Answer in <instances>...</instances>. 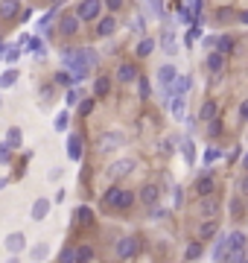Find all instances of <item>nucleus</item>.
<instances>
[{
	"instance_id": "nucleus-1",
	"label": "nucleus",
	"mask_w": 248,
	"mask_h": 263,
	"mask_svg": "<svg viewBox=\"0 0 248 263\" xmlns=\"http://www.w3.org/2000/svg\"><path fill=\"white\" fill-rule=\"evenodd\" d=\"M96 61H99L96 50L94 47H82V50H76V53H73V61L67 64V71L73 73V79H76V82H82L85 76L96 68Z\"/></svg>"
},
{
	"instance_id": "nucleus-2",
	"label": "nucleus",
	"mask_w": 248,
	"mask_h": 263,
	"mask_svg": "<svg viewBox=\"0 0 248 263\" xmlns=\"http://www.w3.org/2000/svg\"><path fill=\"white\" fill-rule=\"evenodd\" d=\"M99 12H102V0H82L76 6V18L79 21H96Z\"/></svg>"
},
{
	"instance_id": "nucleus-3",
	"label": "nucleus",
	"mask_w": 248,
	"mask_h": 263,
	"mask_svg": "<svg viewBox=\"0 0 248 263\" xmlns=\"http://www.w3.org/2000/svg\"><path fill=\"white\" fill-rule=\"evenodd\" d=\"M126 144V135L123 132H105L102 138H99V149L108 152V149H120V146Z\"/></svg>"
},
{
	"instance_id": "nucleus-4",
	"label": "nucleus",
	"mask_w": 248,
	"mask_h": 263,
	"mask_svg": "<svg viewBox=\"0 0 248 263\" xmlns=\"http://www.w3.org/2000/svg\"><path fill=\"white\" fill-rule=\"evenodd\" d=\"M134 170V161L131 158H120V161H114V164H108V179H123L126 173H131Z\"/></svg>"
},
{
	"instance_id": "nucleus-5",
	"label": "nucleus",
	"mask_w": 248,
	"mask_h": 263,
	"mask_svg": "<svg viewBox=\"0 0 248 263\" xmlns=\"http://www.w3.org/2000/svg\"><path fill=\"white\" fill-rule=\"evenodd\" d=\"M137 254V237H123L117 240V257L120 260H129Z\"/></svg>"
},
{
	"instance_id": "nucleus-6",
	"label": "nucleus",
	"mask_w": 248,
	"mask_h": 263,
	"mask_svg": "<svg viewBox=\"0 0 248 263\" xmlns=\"http://www.w3.org/2000/svg\"><path fill=\"white\" fill-rule=\"evenodd\" d=\"M161 50H164L166 56H175L178 53V41H175V29H161Z\"/></svg>"
},
{
	"instance_id": "nucleus-7",
	"label": "nucleus",
	"mask_w": 248,
	"mask_h": 263,
	"mask_svg": "<svg viewBox=\"0 0 248 263\" xmlns=\"http://www.w3.org/2000/svg\"><path fill=\"white\" fill-rule=\"evenodd\" d=\"M245 243H248V237L242 231H231V234H228V254H242Z\"/></svg>"
},
{
	"instance_id": "nucleus-8",
	"label": "nucleus",
	"mask_w": 248,
	"mask_h": 263,
	"mask_svg": "<svg viewBox=\"0 0 248 263\" xmlns=\"http://www.w3.org/2000/svg\"><path fill=\"white\" fill-rule=\"evenodd\" d=\"M79 18L76 15H61V21H59V29H61V36H76L79 32Z\"/></svg>"
},
{
	"instance_id": "nucleus-9",
	"label": "nucleus",
	"mask_w": 248,
	"mask_h": 263,
	"mask_svg": "<svg viewBox=\"0 0 248 263\" xmlns=\"http://www.w3.org/2000/svg\"><path fill=\"white\" fill-rule=\"evenodd\" d=\"M199 214L207 216V219H213V216L219 214V202H216L213 196H204V199H199Z\"/></svg>"
},
{
	"instance_id": "nucleus-10",
	"label": "nucleus",
	"mask_w": 248,
	"mask_h": 263,
	"mask_svg": "<svg viewBox=\"0 0 248 263\" xmlns=\"http://www.w3.org/2000/svg\"><path fill=\"white\" fill-rule=\"evenodd\" d=\"M169 111H172V117L181 123L184 120V111H187V100L181 94H172V100H169Z\"/></svg>"
},
{
	"instance_id": "nucleus-11",
	"label": "nucleus",
	"mask_w": 248,
	"mask_h": 263,
	"mask_svg": "<svg viewBox=\"0 0 248 263\" xmlns=\"http://www.w3.org/2000/svg\"><path fill=\"white\" fill-rule=\"evenodd\" d=\"M216 114H219V106L213 103V100H204L199 108V120L201 123H210V120H216Z\"/></svg>"
},
{
	"instance_id": "nucleus-12",
	"label": "nucleus",
	"mask_w": 248,
	"mask_h": 263,
	"mask_svg": "<svg viewBox=\"0 0 248 263\" xmlns=\"http://www.w3.org/2000/svg\"><path fill=\"white\" fill-rule=\"evenodd\" d=\"M50 214V199H36L32 202V211H29V216L36 219V222H41V219H47Z\"/></svg>"
},
{
	"instance_id": "nucleus-13",
	"label": "nucleus",
	"mask_w": 248,
	"mask_h": 263,
	"mask_svg": "<svg viewBox=\"0 0 248 263\" xmlns=\"http://www.w3.org/2000/svg\"><path fill=\"white\" fill-rule=\"evenodd\" d=\"M196 190H199V199H204V196H210V193L216 190V184H213L210 173H204V176H199V181H196Z\"/></svg>"
},
{
	"instance_id": "nucleus-14",
	"label": "nucleus",
	"mask_w": 248,
	"mask_h": 263,
	"mask_svg": "<svg viewBox=\"0 0 248 263\" xmlns=\"http://www.w3.org/2000/svg\"><path fill=\"white\" fill-rule=\"evenodd\" d=\"M6 249L12 251V254H18V251H24V249H26V237L21 234V231H15V234H9V237H6Z\"/></svg>"
},
{
	"instance_id": "nucleus-15",
	"label": "nucleus",
	"mask_w": 248,
	"mask_h": 263,
	"mask_svg": "<svg viewBox=\"0 0 248 263\" xmlns=\"http://www.w3.org/2000/svg\"><path fill=\"white\" fill-rule=\"evenodd\" d=\"M158 199H161V193H158V187H155V184H146V187L140 190V202L143 205L155 208V205H158Z\"/></svg>"
},
{
	"instance_id": "nucleus-16",
	"label": "nucleus",
	"mask_w": 248,
	"mask_h": 263,
	"mask_svg": "<svg viewBox=\"0 0 248 263\" xmlns=\"http://www.w3.org/2000/svg\"><path fill=\"white\" fill-rule=\"evenodd\" d=\"M67 155H70V161H79V158H82V138H79V135H70V141H67Z\"/></svg>"
},
{
	"instance_id": "nucleus-17",
	"label": "nucleus",
	"mask_w": 248,
	"mask_h": 263,
	"mask_svg": "<svg viewBox=\"0 0 248 263\" xmlns=\"http://www.w3.org/2000/svg\"><path fill=\"white\" fill-rule=\"evenodd\" d=\"M114 29H117V21H114V18L108 15V18H102V21L96 24V36L108 38V36H111V32H114Z\"/></svg>"
},
{
	"instance_id": "nucleus-18",
	"label": "nucleus",
	"mask_w": 248,
	"mask_h": 263,
	"mask_svg": "<svg viewBox=\"0 0 248 263\" xmlns=\"http://www.w3.org/2000/svg\"><path fill=\"white\" fill-rule=\"evenodd\" d=\"M131 205H134V193H131V190H120L117 199H114V208H117V211H126V208H131Z\"/></svg>"
},
{
	"instance_id": "nucleus-19",
	"label": "nucleus",
	"mask_w": 248,
	"mask_h": 263,
	"mask_svg": "<svg viewBox=\"0 0 248 263\" xmlns=\"http://www.w3.org/2000/svg\"><path fill=\"white\" fill-rule=\"evenodd\" d=\"M117 79H120V82H134V79H137V71H134L131 64H120V68H117Z\"/></svg>"
},
{
	"instance_id": "nucleus-20",
	"label": "nucleus",
	"mask_w": 248,
	"mask_h": 263,
	"mask_svg": "<svg viewBox=\"0 0 248 263\" xmlns=\"http://www.w3.org/2000/svg\"><path fill=\"white\" fill-rule=\"evenodd\" d=\"M18 6H21L18 0H3V3H0V18H15V15H18Z\"/></svg>"
},
{
	"instance_id": "nucleus-21",
	"label": "nucleus",
	"mask_w": 248,
	"mask_h": 263,
	"mask_svg": "<svg viewBox=\"0 0 248 263\" xmlns=\"http://www.w3.org/2000/svg\"><path fill=\"white\" fill-rule=\"evenodd\" d=\"M190 85H193V79H190V76H178V79H175V85H172V94H181V96H187Z\"/></svg>"
},
{
	"instance_id": "nucleus-22",
	"label": "nucleus",
	"mask_w": 248,
	"mask_h": 263,
	"mask_svg": "<svg viewBox=\"0 0 248 263\" xmlns=\"http://www.w3.org/2000/svg\"><path fill=\"white\" fill-rule=\"evenodd\" d=\"M76 222H79V225H91V222H94V211H91V208H76Z\"/></svg>"
},
{
	"instance_id": "nucleus-23",
	"label": "nucleus",
	"mask_w": 248,
	"mask_h": 263,
	"mask_svg": "<svg viewBox=\"0 0 248 263\" xmlns=\"http://www.w3.org/2000/svg\"><path fill=\"white\" fill-rule=\"evenodd\" d=\"M108 91H111V79H108V76H99V79L94 82V94L96 96H108Z\"/></svg>"
},
{
	"instance_id": "nucleus-24",
	"label": "nucleus",
	"mask_w": 248,
	"mask_h": 263,
	"mask_svg": "<svg viewBox=\"0 0 248 263\" xmlns=\"http://www.w3.org/2000/svg\"><path fill=\"white\" fill-rule=\"evenodd\" d=\"M216 231H219V225H216V219H207V222H204V225L199 228V237H201V240H210L213 234H216Z\"/></svg>"
},
{
	"instance_id": "nucleus-25",
	"label": "nucleus",
	"mask_w": 248,
	"mask_h": 263,
	"mask_svg": "<svg viewBox=\"0 0 248 263\" xmlns=\"http://www.w3.org/2000/svg\"><path fill=\"white\" fill-rule=\"evenodd\" d=\"M222 64H225V56H222V53H210V56H207V68H210L213 73L222 71Z\"/></svg>"
},
{
	"instance_id": "nucleus-26",
	"label": "nucleus",
	"mask_w": 248,
	"mask_h": 263,
	"mask_svg": "<svg viewBox=\"0 0 248 263\" xmlns=\"http://www.w3.org/2000/svg\"><path fill=\"white\" fill-rule=\"evenodd\" d=\"M94 260V249L91 246H79L76 249V263H91Z\"/></svg>"
},
{
	"instance_id": "nucleus-27",
	"label": "nucleus",
	"mask_w": 248,
	"mask_h": 263,
	"mask_svg": "<svg viewBox=\"0 0 248 263\" xmlns=\"http://www.w3.org/2000/svg\"><path fill=\"white\" fill-rule=\"evenodd\" d=\"M234 50V38H228V36H222V38H216V53H231Z\"/></svg>"
},
{
	"instance_id": "nucleus-28",
	"label": "nucleus",
	"mask_w": 248,
	"mask_h": 263,
	"mask_svg": "<svg viewBox=\"0 0 248 263\" xmlns=\"http://www.w3.org/2000/svg\"><path fill=\"white\" fill-rule=\"evenodd\" d=\"M21 141H24V135H21V129H9V132H6V144H9V149H15V146H21Z\"/></svg>"
},
{
	"instance_id": "nucleus-29",
	"label": "nucleus",
	"mask_w": 248,
	"mask_h": 263,
	"mask_svg": "<svg viewBox=\"0 0 248 263\" xmlns=\"http://www.w3.org/2000/svg\"><path fill=\"white\" fill-rule=\"evenodd\" d=\"M18 82V71H3L0 73V88H12Z\"/></svg>"
},
{
	"instance_id": "nucleus-30",
	"label": "nucleus",
	"mask_w": 248,
	"mask_h": 263,
	"mask_svg": "<svg viewBox=\"0 0 248 263\" xmlns=\"http://www.w3.org/2000/svg\"><path fill=\"white\" fill-rule=\"evenodd\" d=\"M152 50H155V41H152V38H143L140 44H137V56H140V59H146Z\"/></svg>"
},
{
	"instance_id": "nucleus-31",
	"label": "nucleus",
	"mask_w": 248,
	"mask_h": 263,
	"mask_svg": "<svg viewBox=\"0 0 248 263\" xmlns=\"http://www.w3.org/2000/svg\"><path fill=\"white\" fill-rule=\"evenodd\" d=\"M201 251H204V246H201V243H193V246H187L184 257H187V260H199V257H201Z\"/></svg>"
},
{
	"instance_id": "nucleus-32",
	"label": "nucleus",
	"mask_w": 248,
	"mask_h": 263,
	"mask_svg": "<svg viewBox=\"0 0 248 263\" xmlns=\"http://www.w3.org/2000/svg\"><path fill=\"white\" fill-rule=\"evenodd\" d=\"M26 44H29V50H32V53H36V56H44V53H47V44H44V41H41V38H29V41H26Z\"/></svg>"
},
{
	"instance_id": "nucleus-33",
	"label": "nucleus",
	"mask_w": 248,
	"mask_h": 263,
	"mask_svg": "<svg viewBox=\"0 0 248 263\" xmlns=\"http://www.w3.org/2000/svg\"><path fill=\"white\" fill-rule=\"evenodd\" d=\"M47 254H50V246H47V243H41V246H36V249L29 251V257H32V260H44Z\"/></svg>"
},
{
	"instance_id": "nucleus-34",
	"label": "nucleus",
	"mask_w": 248,
	"mask_h": 263,
	"mask_svg": "<svg viewBox=\"0 0 248 263\" xmlns=\"http://www.w3.org/2000/svg\"><path fill=\"white\" fill-rule=\"evenodd\" d=\"M181 152H184V158H187V164H193V161H196V149H193V141H181Z\"/></svg>"
},
{
	"instance_id": "nucleus-35",
	"label": "nucleus",
	"mask_w": 248,
	"mask_h": 263,
	"mask_svg": "<svg viewBox=\"0 0 248 263\" xmlns=\"http://www.w3.org/2000/svg\"><path fill=\"white\" fill-rule=\"evenodd\" d=\"M73 82H76V79H73L70 71H59V76H56V85H64V88H70Z\"/></svg>"
},
{
	"instance_id": "nucleus-36",
	"label": "nucleus",
	"mask_w": 248,
	"mask_h": 263,
	"mask_svg": "<svg viewBox=\"0 0 248 263\" xmlns=\"http://www.w3.org/2000/svg\"><path fill=\"white\" fill-rule=\"evenodd\" d=\"M53 129H56V132H64V129H67V111H59V114H56V120H53Z\"/></svg>"
},
{
	"instance_id": "nucleus-37",
	"label": "nucleus",
	"mask_w": 248,
	"mask_h": 263,
	"mask_svg": "<svg viewBox=\"0 0 248 263\" xmlns=\"http://www.w3.org/2000/svg\"><path fill=\"white\" fill-rule=\"evenodd\" d=\"M222 254H228V237H219L216 249H213V257H216V260H222Z\"/></svg>"
},
{
	"instance_id": "nucleus-38",
	"label": "nucleus",
	"mask_w": 248,
	"mask_h": 263,
	"mask_svg": "<svg viewBox=\"0 0 248 263\" xmlns=\"http://www.w3.org/2000/svg\"><path fill=\"white\" fill-rule=\"evenodd\" d=\"M137 91H140V100H149V79L146 76H137Z\"/></svg>"
},
{
	"instance_id": "nucleus-39",
	"label": "nucleus",
	"mask_w": 248,
	"mask_h": 263,
	"mask_svg": "<svg viewBox=\"0 0 248 263\" xmlns=\"http://www.w3.org/2000/svg\"><path fill=\"white\" fill-rule=\"evenodd\" d=\"M117 193H120V187H111V190L102 196V205H105V208H114V199H117Z\"/></svg>"
},
{
	"instance_id": "nucleus-40",
	"label": "nucleus",
	"mask_w": 248,
	"mask_h": 263,
	"mask_svg": "<svg viewBox=\"0 0 248 263\" xmlns=\"http://www.w3.org/2000/svg\"><path fill=\"white\" fill-rule=\"evenodd\" d=\"M61 263H76V249H73V246L61 249Z\"/></svg>"
},
{
	"instance_id": "nucleus-41",
	"label": "nucleus",
	"mask_w": 248,
	"mask_h": 263,
	"mask_svg": "<svg viewBox=\"0 0 248 263\" xmlns=\"http://www.w3.org/2000/svg\"><path fill=\"white\" fill-rule=\"evenodd\" d=\"M12 161V149H9V144H0V164H9Z\"/></svg>"
},
{
	"instance_id": "nucleus-42",
	"label": "nucleus",
	"mask_w": 248,
	"mask_h": 263,
	"mask_svg": "<svg viewBox=\"0 0 248 263\" xmlns=\"http://www.w3.org/2000/svg\"><path fill=\"white\" fill-rule=\"evenodd\" d=\"M73 53H76L73 47H64V50H61V64H64V68H67V64L73 61Z\"/></svg>"
},
{
	"instance_id": "nucleus-43",
	"label": "nucleus",
	"mask_w": 248,
	"mask_h": 263,
	"mask_svg": "<svg viewBox=\"0 0 248 263\" xmlns=\"http://www.w3.org/2000/svg\"><path fill=\"white\" fill-rule=\"evenodd\" d=\"M149 6H152V12L158 18H164V0H149Z\"/></svg>"
},
{
	"instance_id": "nucleus-44",
	"label": "nucleus",
	"mask_w": 248,
	"mask_h": 263,
	"mask_svg": "<svg viewBox=\"0 0 248 263\" xmlns=\"http://www.w3.org/2000/svg\"><path fill=\"white\" fill-rule=\"evenodd\" d=\"M102 6H108V12H117L123 9V0H102Z\"/></svg>"
},
{
	"instance_id": "nucleus-45",
	"label": "nucleus",
	"mask_w": 248,
	"mask_h": 263,
	"mask_svg": "<svg viewBox=\"0 0 248 263\" xmlns=\"http://www.w3.org/2000/svg\"><path fill=\"white\" fill-rule=\"evenodd\" d=\"M53 15H56V9H53V12H47L44 18H41V21H38V29H47V26H50V21H53Z\"/></svg>"
},
{
	"instance_id": "nucleus-46",
	"label": "nucleus",
	"mask_w": 248,
	"mask_h": 263,
	"mask_svg": "<svg viewBox=\"0 0 248 263\" xmlns=\"http://www.w3.org/2000/svg\"><path fill=\"white\" fill-rule=\"evenodd\" d=\"M228 208H231V214H234V216L242 214V202H239V199H231V205H228Z\"/></svg>"
},
{
	"instance_id": "nucleus-47",
	"label": "nucleus",
	"mask_w": 248,
	"mask_h": 263,
	"mask_svg": "<svg viewBox=\"0 0 248 263\" xmlns=\"http://www.w3.org/2000/svg\"><path fill=\"white\" fill-rule=\"evenodd\" d=\"M18 56H21V50H18V47H9V50H6V61H18Z\"/></svg>"
},
{
	"instance_id": "nucleus-48",
	"label": "nucleus",
	"mask_w": 248,
	"mask_h": 263,
	"mask_svg": "<svg viewBox=\"0 0 248 263\" xmlns=\"http://www.w3.org/2000/svg\"><path fill=\"white\" fill-rule=\"evenodd\" d=\"M76 103H79V91H67V106H76Z\"/></svg>"
},
{
	"instance_id": "nucleus-49",
	"label": "nucleus",
	"mask_w": 248,
	"mask_h": 263,
	"mask_svg": "<svg viewBox=\"0 0 248 263\" xmlns=\"http://www.w3.org/2000/svg\"><path fill=\"white\" fill-rule=\"evenodd\" d=\"M91 108H94V100H85L82 106H79V111H82V114H91Z\"/></svg>"
},
{
	"instance_id": "nucleus-50",
	"label": "nucleus",
	"mask_w": 248,
	"mask_h": 263,
	"mask_svg": "<svg viewBox=\"0 0 248 263\" xmlns=\"http://www.w3.org/2000/svg\"><path fill=\"white\" fill-rule=\"evenodd\" d=\"M231 18H234L231 9H219V21H231Z\"/></svg>"
},
{
	"instance_id": "nucleus-51",
	"label": "nucleus",
	"mask_w": 248,
	"mask_h": 263,
	"mask_svg": "<svg viewBox=\"0 0 248 263\" xmlns=\"http://www.w3.org/2000/svg\"><path fill=\"white\" fill-rule=\"evenodd\" d=\"M172 193H175V196H172V199H175V205H181V202H184V193H181V187H175Z\"/></svg>"
},
{
	"instance_id": "nucleus-52",
	"label": "nucleus",
	"mask_w": 248,
	"mask_h": 263,
	"mask_svg": "<svg viewBox=\"0 0 248 263\" xmlns=\"http://www.w3.org/2000/svg\"><path fill=\"white\" fill-rule=\"evenodd\" d=\"M149 216H152V219H155V216L161 219V216H166V211H164V208H152V214H149Z\"/></svg>"
},
{
	"instance_id": "nucleus-53",
	"label": "nucleus",
	"mask_w": 248,
	"mask_h": 263,
	"mask_svg": "<svg viewBox=\"0 0 248 263\" xmlns=\"http://www.w3.org/2000/svg\"><path fill=\"white\" fill-rule=\"evenodd\" d=\"M239 117H242V120H248V100L242 103V106H239Z\"/></svg>"
},
{
	"instance_id": "nucleus-54",
	"label": "nucleus",
	"mask_w": 248,
	"mask_h": 263,
	"mask_svg": "<svg viewBox=\"0 0 248 263\" xmlns=\"http://www.w3.org/2000/svg\"><path fill=\"white\" fill-rule=\"evenodd\" d=\"M131 26H134V32H143V21H140V18H134V24H131Z\"/></svg>"
},
{
	"instance_id": "nucleus-55",
	"label": "nucleus",
	"mask_w": 248,
	"mask_h": 263,
	"mask_svg": "<svg viewBox=\"0 0 248 263\" xmlns=\"http://www.w3.org/2000/svg\"><path fill=\"white\" fill-rule=\"evenodd\" d=\"M239 190H242V193H245V196H248V176H245V179H242V184H239Z\"/></svg>"
},
{
	"instance_id": "nucleus-56",
	"label": "nucleus",
	"mask_w": 248,
	"mask_h": 263,
	"mask_svg": "<svg viewBox=\"0 0 248 263\" xmlns=\"http://www.w3.org/2000/svg\"><path fill=\"white\" fill-rule=\"evenodd\" d=\"M239 21H242V24H248V12H239Z\"/></svg>"
},
{
	"instance_id": "nucleus-57",
	"label": "nucleus",
	"mask_w": 248,
	"mask_h": 263,
	"mask_svg": "<svg viewBox=\"0 0 248 263\" xmlns=\"http://www.w3.org/2000/svg\"><path fill=\"white\" fill-rule=\"evenodd\" d=\"M6 263H21V260H18V254H12V257H9Z\"/></svg>"
},
{
	"instance_id": "nucleus-58",
	"label": "nucleus",
	"mask_w": 248,
	"mask_h": 263,
	"mask_svg": "<svg viewBox=\"0 0 248 263\" xmlns=\"http://www.w3.org/2000/svg\"><path fill=\"white\" fill-rule=\"evenodd\" d=\"M242 167L248 170V152H245V155H242Z\"/></svg>"
},
{
	"instance_id": "nucleus-59",
	"label": "nucleus",
	"mask_w": 248,
	"mask_h": 263,
	"mask_svg": "<svg viewBox=\"0 0 248 263\" xmlns=\"http://www.w3.org/2000/svg\"><path fill=\"white\" fill-rule=\"evenodd\" d=\"M6 50H9L6 44H0V56H6Z\"/></svg>"
},
{
	"instance_id": "nucleus-60",
	"label": "nucleus",
	"mask_w": 248,
	"mask_h": 263,
	"mask_svg": "<svg viewBox=\"0 0 248 263\" xmlns=\"http://www.w3.org/2000/svg\"><path fill=\"white\" fill-rule=\"evenodd\" d=\"M50 3H53V6H61V3H64V0H50Z\"/></svg>"
},
{
	"instance_id": "nucleus-61",
	"label": "nucleus",
	"mask_w": 248,
	"mask_h": 263,
	"mask_svg": "<svg viewBox=\"0 0 248 263\" xmlns=\"http://www.w3.org/2000/svg\"><path fill=\"white\" fill-rule=\"evenodd\" d=\"M3 184H6V181H0V187H3Z\"/></svg>"
}]
</instances>
